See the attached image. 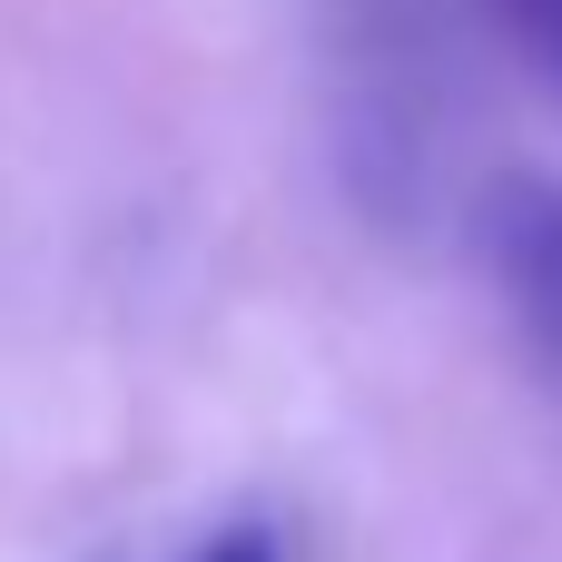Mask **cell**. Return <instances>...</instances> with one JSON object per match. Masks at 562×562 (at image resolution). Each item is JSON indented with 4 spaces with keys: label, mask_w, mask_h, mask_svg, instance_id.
<instances>
[{
    "label": "cell",
    "mask_w": 562,
    "mask_h": 562,
    "mask_svg": "<svg viewBox=\"0 0 562 562\" xmlns=\"http://www.w3.org/2000/svg\"><path fill=\"white\" fill-rule=\"evenodd\" d=\"M484 267H494V286L514 296V316H524V336L543 346V366L562 375V188L553 178H504L494 198H484Z\"/></svg>",
    "instance_id": "1"
},
{
    "label": "cell",
    "mask_w": 562,
    "mask_h": 562,
    "mask_svg": "<svg viewBox=\"0 0 562 562\" xmlns=\"http://www.w3.org/2000/svg\"><path fill=\"white\" fill-rule=\"evenodd\" d=\"M188 562H277V533H267V524H227L217 543H198Z\"/></svg>",
    "instance_id": "2"
},
{
    "label": "cell",
    "mask_w": 562,
    "mask_h": 562,
    "mask_svg": "<svg viewBox=\"0 0 562 562\" xmlns=\"http://www.w3.org/2000/svg\"><path fill=\"white\" fill-rule=\"evenodd\" d=\"M504 10H514V20H524V30H533V40L562 59V0H504Z\"/></svg>",
    "instance_id": "3"
}]
</instances>
